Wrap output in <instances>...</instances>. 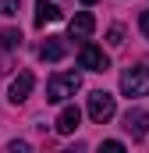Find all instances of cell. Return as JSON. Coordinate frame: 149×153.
Returning a JSON list of instances; mask_svg holds the SVG:
<instances>
[{
    "mask_svg": "<svg viewBox=\"0 0 149 153\" xmlns=\"http://www.w3.org/2000/svg\"><path fill=\"white\" fill-rule=\"evenodd\" d=\"M18 4H21V0H0V14L14 18V14H18Z\"/></svg>",
    "mask_w": 149,
    "mask_h": 153,
    "instance_id": "cell-13",
    "label": "cell"
},
{
    "mask_svg": "<svg viewBox=\"0 0 149 153\" xmlns=\"http://www.w3.org/2000/svg\"><path fill=\"white\" fill-rule=\"evenodd\" d=\"M121 93H124V96H149V64L124 68V75H121Z\"/></svg>",
    "mask_w": 149,
    "mask_h": 153,
    "instance_id": "cell-2",
    "label": "cell"
},
{
    "mask_svg": "<svg viewBox=\"0 0 149 153\" xmlns=\"http://www.w3.org/2000/svg\"><path fill=\"white\" fill-rule=\"evenodd\" d=\"M7 150H11V153H29L32 146H29L25 139H14V143H7Z\"/></svg>",
    "mask_w": 149,
    "mask_h": 153,
    "instance_id": "cell-14",
    "label": "cell"
},
{
    "mask_svg": "<svg viewBox=\"0 0 149 153\" xmlns=\"http://www.w3.org/2000/svg\"><path fill=\"white\" fill-rule=\"evenodd\" d=\"M114 114H117L114 96L107 93V89H92V93H89V117H92L96 125H107Z\"/></svg>",
    "mask_w": 149,
    "mask_h": 153,
    "instance_id": "cell-3",
    "label": "cell"
},
{
    "mask_svg": "<svg viewBox=\"0 0 149 153\" xmlns=\"http://www.w3.org/2000/svg\"><path fill=\"white\" fill-rule=\"evenodd\" d=\"M0 46H4V50H18V46H21V32H18V29H4V32H0Z\"/></svg>",
    "mask_w": 149,
    "mask_h": 153,
    "instance_id": "cell-11",
    "label": "cell"
},
{
    "mask_svg": "<svg viewBox=\"0 0 149 153\" xmlns=\"http://www.w3.org/2000/svg\"><path fill=\"white\" fill-rule=\"evenodd\" d=\"M82 89V75L78 71H57V75L46 82V100L50 103H64L68 96H74Z\"/></svg>",
    "mask_w": 149,
    "mask_h": 153,
    "instance_id": "cell-1",
    "label": "cell"
},
{
    "mask_svg": "<svg viewBox=\"0 0 149 153\" xmlns=\"http://www.w3.org/2000/svg\"><path fill=\"white\" fill-rule=\"evenodd\" d=\"M82 4H96V0H82Z\"/></svg>",
    "mask_w": 149,
    "mask_h": 153,
    "instance_id": "cell-18",
    "label": "cell"
},
{
    "mask_svg": "<svg viewBox=\"0 0 149 153\" xmlns=\"http://www.w3.org/2000/svg\"><path fill=\"white\" fill-rule=\"evenodd\" d=\"M78 64H82L85 71H96V75H103V71L110 68V57H107L100 46H92V43H82V50H78Z\"/></svg>",
    "mask_w": 149,
    "mask_h": 153,
    "instance_id": "cell-4",
    "label": "cell"
},
{
    "mask_svg": "<svg viewBox=\"0 0 149 153\" xmlns=\"http://www.w3.org/2000/svg\"><path fill=\"white\" fill-rule=\"evenodd\" d=\"M36 89V75L32 71H18V78H11V89H7V100L18 107V103H25L29 100V93Z\"/></svg>",
    "mask_w": 149,
    "mask_h": 153,
    "instance_id": "cell-5",
    "label": "cell"
},
{
    "mask_svg": "<svg viewBox=\"0 0 149 153\" xmlns=\"http://www.w3.org/2000/svg\"><path fill=\"white\" fill-rule=\"evenodd\" d=\"M103 150H107V153H121V150H124V143H117V139H107V143H103Z\"/></svg>",
    "mask_w": 149,
    "mask_h": 153,
    "instance_id": "cell-15",
    "label": "cell"
},
{
    "mask_svg": "<svg viewBox=\"0 0 149 153\" xmlns=\"http://www.w3.org/2000/svg\"><path fill=\"white\" fill-rule=\"evenodd\" d=\"M107 43H110V46H121V43H124V29H121V25H114L110 32H107Z\"/></svg>",
    "mask_w": 149,
    "mask_h": 153,
    "instance_id": "cell-12",
    "label": "cell"
},
{
    "mask_svg": "<svg viewBox=\"0 0 149 153\" xmlns=\"http://www.w3.org/2000/svg\"><path fill=\"white\" fill-rule=\"evenodd\" d=\"M139 29H142V36L149 39V11H142V18H139Z\"/></svg>",
    "mask_w": 149,
    "mask_h": 153,
    "instance_id": "cell-16",
    "label": "cell"
},
{
    "mask_svg": "<svg viewBox=\"0 0 149 153\" xmlns=\"http://www.w3.org/2000/svg\"><path fill=\"white\" fill-rule=\"evenodd\" d=\"M78 125H82V111H78L74 103H68V107H64V111L57 114V121H53V128H57L60 135H71Z\"/></svg>",
    "mask_w": 149,
    "mask_h": 153,
    "instance_id": "cell-8",
    "label": "cell"
},
{
    "mask_svg": "<svg viewBox=\"0 0 149 153\" xmlns=\"http://www.w3.org/2000/svg\"><path fill=\"white\" fill-rule=\"evenodd\" d=\"M64 53H68V39H64V36H46V43L39 46V57L50 61V64L64 61Z\"/></svg>",
    "mask_w": 149,
    "mask_h": 153,
    "instance_id": "cell-7",
    "label": "cell"
},
{
    "mask_svg": "<svg viewBox=\"0 0 149 153\" xmlns=\"http://www.w3.org/2000/svg\"><path fill=\"white\" fill-rule=\"evenodd\" d=\"M121 121H124L121 128H124L131 139H146L149 135V111H139V107H135V111H128Z\"/></svg>",
    "mask_w": 149,
    "mask_h": 153,
    "instance_id": "cell-6",
    "label": "cell"
},
{
    "mask_svg": "<svg viewBox=\"0 0 149 153\" xmlns=\"http://www.w3.org/2000/svg\"><path fill=\"white\" fill-rule=\"evenodd\" d=\"M0 71H7V64H4V57H0Z\"/></svg>",
    "mask_w": 149,
    "mask_h": 153,
    "instance_id": "cell-17",
    "label": "cell"
},
{
    "mask_svg": "<svg viewBox=\"0 0 149 153\" xmlns=\"http://www.w3.org/2000/svg\"><path fill=\"white\" fill-rule=\"evenodd\" d=\"M68 29H71V39H89V36H92V29H96V18H92L89 11H78V14L71 18Z\"/></svg>",
    "mask_w": 149,
    "mask_h": 153,
    "instance_id": "cell-9",
    "label": "cell"
},
{
    "mask_svg": "<svg viewBox=\"0 0 149 153\" xmlns=\"http://www.w3.org/2000/svg\"><path fill=\"white\" fill-rule=\"evenodd\" d=\"M64 11L53 4V0H36V25H46V22H60Z\"/></svg>",
    "mask_w": 149,
    "mask_h": 153,
    "instance_id": "cell-10",
    "label": "cell"
}]
</instances>
